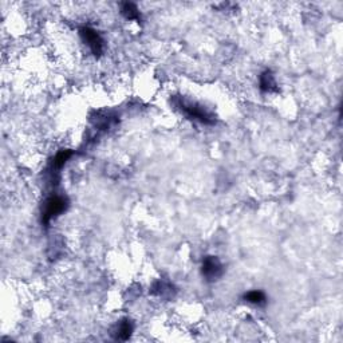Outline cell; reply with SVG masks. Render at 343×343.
<instances>
[{"mask_svg":"<svg viewBox=\"0 0 343 343\" xmlns=\"http://www.w3.org/2000/svg\"><path fill=\"white\" fill-rule=\"evenodd\" d=\"M175 103L188 118L195 119V121L205 123V125H213L215 121H216L215 115L198 102H192V101L184 99L183 97H177Z\"/></svg>","mask_w":343,"mask_h":343,"instance_id":"6da1fadb","label":"cell"},{"mask_svg":"<svg viewBox=\"0 0 343 343\" xmlns=\"http://www.w3.org/2000/svg\"><path fill=\"white\" fill-rule=\"evenodd\" d=\"M69 208L67 198L59 195H51L43 205L42 209V224L49 225L53 219H57L62 213H65Z\"/></svg>","mask_w":343,"mask_h":343,"instance_id":"7a4b0ae2","label":"cell"},{"mask_svg":"<svg viewBox=\"0 0 343 343\" xmlns=\"http://www.w3.org/2000/svg\"><path fill=\"white\" fill-rule=\"evenodd\" d=\"M201 274L208 282H216L224 274V266L216 256H205L202 259Z\"/></svg>","mask_w":343,"mask_h":343,"instance_id":"3957f363","label":"cell"},{"mask_svg":"<svg viewBox=\"0 0 343 343\" xmlns=\"http://www.w3.org/2000/svg\"><path fill=\"white\" fill-rule=\"evenodd\" d=\"M80 39L83 40L89 46L90 51H92L96 57H101L103 53V39L102 36L98 34V31H96L92 27H82L79 30Z\"/></svg>","mask_w":343,"mask_h":343,"instance_id":"277c9868","label":"cell"},{"mask_svg":"<svg viewBox=\"0 0 343 343\" xmlns=\"http://www.w3.org/2000/svg\"><path fill=\"white\" fill-rule=\"evenodd\" d=\"M260 90L263 93H275L278 92V83L275 80V76L272 71L266 70L260 75Z\"/></svg>","mask_w":343,"mask_h":343,"instance_id":"5b68a950","label":"cell"},{"mask_svg":"<svg viewBox=\"0 0 343 343\" xmlns=\"http://www.w3.org/2000/svg\"><path fill=\"white\" fill-rule=\"evenodd\" d=\"M134 330V326L132 323V320L123 319L119 322V324L117 326V330H115V338L119 340H127L132 336Z\"/></svg>","mask_w":343,"mask_h":343,"instance_id":"8992f818","label":"cell"},{"mask_svg":"<svg viewBox=\"0 0 343 343\" xmlns=\"http://www.w3.org/2000/svg\"><path fill=\"white\" fill-rule=\"evenodd\" d=\"M247 303H251L253 306H264L267 303V296L264 294L263 291L259 290H253V291H248L245 292L244 296H243Z\"/></svg>","mask_w":343,"mask_h":343,"instance_id":"52a82bcc","label":"cell"},{"mask_svg":"<svg viewBox=\"0 0 343 343\" xmlns=\"http://www.w3.org/2000/svg\"><path fill=\"white\" fill-rule=\"evenodd\" d=\"M121 14L127 20H141V14L134 3H129V2L123 3L121 7Z\"/></svg>","mask_w":343,"mask_h":343,"instance_id":"ba28073f","label":"cell"},{"mask_svg":"<svg viewBox=\"0 0 343 343\" xmlns=\"http://www.w3.org/2000/svg\"><path fill=\"white\" fill-rule=\"evenodd\" d=\"M152 292L153 294L158 295V296H165V294L172 295V286L169 283H164L158 280L153 284L152 287Z\"/></svg>","mask_w":343,"mask_h":343,"instance_id":"9c48e42d","label":"cell"}]
</instances>
